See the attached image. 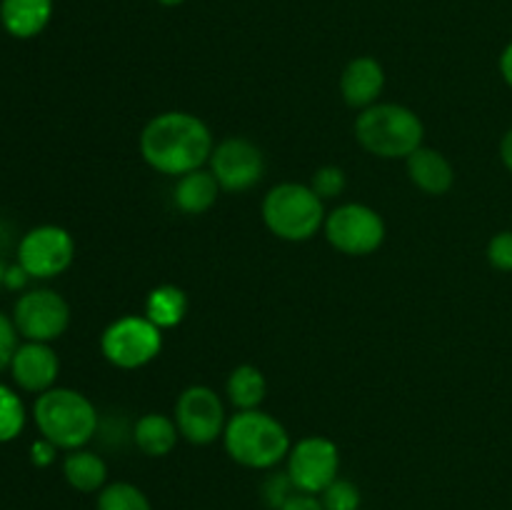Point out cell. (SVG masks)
<instances>
[{
    "label": "cell",
    "mask_w": 512,
    "mask_h": 510,
    "mask_svg": "<svg viewBox=\"0 0 512 510\" xmlns=\"http://www.w3.org/2000/svg\"><path fill=\"white\" fill-rule=\"evenodd\" d=\"M138 148L150 168L180 178L208 165L215 140L203 118L185 110H165L145 123Z\"/></svg>",
    "instance_id": "1"
},
{
    "label": "cell",
    "mask_w": 512,
    "mask_h": 510,
    "mask_svg": "<svg viewBox=\"0 0 512 510\" xmlns=\"http://www.w3.org/2000/svg\"><path fill=\"white\" fill-rule=\"evenodd\" d=\"M230 460L250 470H273L290 453V435L278 418L265 410H235L223 433Z\"/></svg>",
    "instance_id": "2"
},
{
    "label": "cell",
    "mask_w": 512,
    "mask_h": 510,
    "mask_svg": "<svg viewBox=\"0 0 512 510\" xmlns=\"http://www.w3.org/2000/svg\"><path fill=\"white\" fill-rule=\"evenodd\" d=\"M423 138V120L408 105L375 103L355 118V140L375 158L405 160L423 145Z\"/></svg>",
    "instance_id": "3"
},
{
    "label": "cell",
    "mask_w": 512,
    "mask_h": 510,
    "mask_svg": "<svg viewBox=\"0 0 512 510\" xmlns=\"http://www.w3.org/2000/svg\"><path fill=\"white\" fill-rule=\"evenodd\" d=\"M33 420L40 438L58 450H78L98 433V410L73 388H50L35 398Z\"/></svg>",
    "instance_id": "4"
},
{
    "label": "cell",
    "mask_w": 512,
    "mask_h": 510,
    "mask_svg": "<svg viewBox=\"0 0 512 510\" xmlns=\"http://www.w3.org/2000/svg\"><path fill=\"white\" fill-rule=\"evenodd\" d=\"M325 203L303 183H278L263 198V223L275 238L305 243L325 225Z\"/></svg>",
    "instance_id": "5"
},
{
    "label": "cell",
    "mask_w": 512,
    "mask_h": 510,
    "mask_svg": "<svg viewBox=\"0 0 512 510\" xmlns=\"http://www.w3.org/2000/svg\"><path fill=\"white\" fill-rule=\"evenodd\" d=\"M163 350V330L145 315H120L100 335V353L120 370H138Z\"/></svg>",
    "instance_id": "6"
},
{
    "label": "cell",
    "mask_w": 512,
    "mask_h": 510,
    "mask_svg": "<svg viewBox=\"0 0 512 510\" xmlns=\"http://www.w3.org/2000/svg\"><path fill=\"white\" fill-rule=\"evenodd\" d=\"M323 233L338 253L363 258L385 243V220L365 203H343L325 215Z\"/></svg>",
    "instance_id": "7"
},
{
    "label": "cell",
    "mask_w": 512,
    "mask_h": 510,
    "mask_svg": "<svg viewBox=\"0 0 512 510\" xmlns=\"http://www.w3.org/2000/svg\"><path fill=\"white\" fill-rule=\"evenodd\" d=\"M285 473L293 480L295 490L320 495L333 480L340 478V450L325 435H305L290 445L285 458Z\"/></svg>",
    "instance_id": "8"
},
{
    "label": "cell",
    "mask_w": 512,
    "mask_h": 510,
    "mask_svg": "<svg viewBox=\"0 0 512 510\" xmlns=\"http://www.w3.org/2000/svg\"><path fill=\"white\" fill-rule=\"evenodd\" d=\"M175 425L180 430V438L190 445H210L223 438L228 415L225 403L213 388L208 385H190L175 400L173 410Z\"/></svg>",
    "instance_id": "9"
},
{
    "label": "cell",
    "mask_w": 512,
    "mask_h": 510,
    "mask_svg": "<svg viewBox=\"0 0 512 510\" xmlns=\"http://www.w3.org/2000/svg\"><path fill=\"white\" fill-rule=\"evenodd\" d=\"M208 170L225 193H245L255 188L265 175V155L253 140L230 135L215 143Z\"/></svg>",
    "instance_id": "10"
},
{
    "label": "cell",
    "mask_w": 512,
    "mask_h": 510,
    "mask_svg": "<svg viewBox=\"0 0 512 510\" xmlns=\"http://www.w3.org/2000/svg\"><path fill=\"white\" fill-rule=\"evenodd\" d=\"M13 323L18 335L35 343H53L68 330L70 305L50 288H35L20 295L13 308Z\"/></svg>",
    "instance_id": "11"
},
{
    "label": "cell",
    "mask_w": 512,
    "mask_h": 510,
    "mask_svg": "<svg viewBox=\"0 0 512 510\" xmlns=\"http://www.w3.org/2000/svg\"><path fill=\"white\" fill-rule=\"evenodd\" d=\"M75 258V240L60 225H38L28 230L18 245V263L30 278L50 280L70 268Z\"/></svg>",
    "instance_id": "12"
},
{
    "label": "cell",
    "mask_w": 512,
    "mask_h": 510,
    "mask_svg": "<svg viewBox=\"0 0 512 510\" xmlns=\"http://www.w3.org/2000/svg\"><path fill=\"white\" fill-rule=\"evenodd\" d=\"M60 373V360L50 343H35V340H25L18 345L13 360H10V375H13L15 385L23 388L25 393H45V390L55 388V380Z\"/></svg>",
    "instance_id": "13"
},
{
    "label": "cell",
    "mask_w": 512,
    "mask_h": 510,
    "mask_svg": "<svg viewBox=\"0 0 512 510\" xmlns=\"http://www.w3.org/2000/svg\"><path fill=\"white\" fill-rule=\"evenodd\" d=\"M385 88V70L370 55H358L350 60L340 75V95L355 110H365L380 103V93Z\"/></svg>",
    "instance_id": "14"
},
{
    "label": "cell",
    "mask_w": 512,
    "mask_h": 510,
    "mask_svg": "<svg viewBox=\"0 0 512 510\" xmlns=\"http://www.w3.org/2000/svg\"><path fill=\"white\" fill-rule=\"evenodd\" d=\"M410 183L425 195H445L455 183V168L440 150L420 145L413 155L405 158Z\"/></svg>",
    "instance_id": "15"
},
{
    "label": "cell",
    "mask_w": 512,
    "mask_h": 510,
    "mask_svg": "<svg viewBox=\"0 0 512 510\" xmlns=\"http://www.w3.org/2000/svg\"><path fill=\"white\" fill-rule=\"evenodd\" d=\"M50 18L53 0H0V23L13 38H35L48 28Z\"/></svg>",
    "instance_id": "16"
},
{
    "label": "cell",
    "mask_w": 512,
    "mask_h": 510,
    "mask_svg": "<svg viewBox=\"0 0 512 510\" xmlns=\"http://www.w3.org/2000/svg\"><path fill=\"white\" fill-rule=\"evenodd\" d=\"M180 438V430L175 425L173 415L165 413H145L133 425V443L148 458H165L175 450Z\"/></svg>",
    "instance_id": "17"
},
{
    "label": "cell",
    "mask_w": 512,
    "mask_h": 510,
    "mask_svg": "<svg viewBox=\"0 0 512 510\" xmlns=\"http://www.w3.org/2000/svg\"><path fill=\"white\" fill-rule=\"evenodd\" d=\"M220 195L218 180L205 168L193 170V173L180 175L173 188V203L180 213L185 215H203L215 205Z\"/></svg>",
    "instance_id": "18"
},
{
    "label": "cell",
    "mask_w": 512,
    "mask_h": 510,
    "mask_svg": "<svg viewBox=\"0 0 512 510\" xmlns=\"http://www.w3.org/2000/svg\"><path fill=\"white\" fill-rule=\"evenodd\" d=\"M63 478L78 493H100L108 485V465L93 450H68L63 460Z\"/></svg>",
    "instance_id": "19"
},
{
    "label": "cell",
    "mask_w": 512,
    "mask_h": 510,
    "mask_svg": "<svg viewBox=\"0 0 512 510\" xmlns=\"http://www.w3.org/2000/svg\"><path fill=\"white\" fill-rule=\"evenodd\" d=\"M145 318L153 325H158L160 330H170L175 325H180L188 315V295L178 285H158L148 293L145 298Z\"/></svg>",
    "instance_id": "20"
},
{
    "label": "cell",
    "mask_w": 512,
    "mask_h": 510,
    "mask_svg": "<svg viewBox=\"0 0 512 510\" xmlns=\"http://www.w3.org/2000/svg\"><path fill=\"white\" fill-rule=\"evenodd\" d=\"M225 395L235 410H258L268 395V380H265L263 370L255 365H238L230 370Z\"/></svg>",
    "instance_id": "21"
},
{
    "label": "cell",
    "mask_w": 512,
    "mask_h": 510,
    "mask_svg": "<svg viewBox=\"0 0 512 510\" xmlns=\"http://www.w3.org/2000/svg\"><path fill=\"white\" fill-rule=\"evenodd\" d=\"M95 510H153V505L138 485L128 480H115L100 490Z\"/></svg>",
    "instance_id": "22"
},
{
    "label": "cell",
    "mask_w": 512,
    "mask_h": 510,
    "mask_svg": "<svg viewBox=\"0 0 512 510\" xmlns=\"http://www.w3.org/2000/svg\"><path fill=\"white\" fill-rule=\"evenodd\" d=\"M25 405L15 390L0 383V443H10L25 428Z\"/></svg>",
    "instance_id": "23"
},
{
    "label": "cell",
    "mask_w": 512,
    "mask_h": 510,
    "mask_svg": "<svg viewBox=\"0 0 512 510\" xmlns=\"http://www.w3.org/2000/svg\"><path fill=\"white\" fill-rule=\"evenodd\" d=\"M308 185L325 203V200H333L345 193V188H348V175H345V170L338 168V165H323V168L315 170Z\"/></svg>",
    "instance_id": "24"
},
{
    "label": "cell",
    "mask_w": 512,
    "mask_h": 510,
    "mask_svg": "<svg viewBox=\"0 0 512 510\" xmlns=\"http://www.w3.org/2000/svg\"><path fill=\"white\" fill-rule=\"evenodd\" d=\"M323 510H358L360 508V490L350 480L338 478L320 493Z\"/></svg>",
    "instance_id": "25"
},
{
    "label": "cell",
    "mask_w": 512,
    "mask_h": 510,
    "mask_svg": "<svg viewBox=\"0 0 512 510\" xmlns=\"http://www.w3.org/2000/svg\"><path fill=\"white\" fill-rule=\"evenodd\" d=\"M295 493V485L288 473H270L263 483V500L270 510H278L290 495Z\"/></svg>",
    "instance_id": "26"
},
{
    "label": "cell",
    "mask_w": 512,
    "mask_h": 510,
    "mask_svg": "<svg viewBox=\"0 0 512 510\" xmlns=\"http://www.w3.org/2000/svg\"><path fill=\"white\" fill-rule=\"evenodd\" d=\"M488 263L495 270L512 273V230H500L488 243Z\"/></svg>",
    "instance_id": "27"
},
{
    "label": "cell",
    "mask_w": 512,
    "mask_h": 510,
    "mask_svg": "<svg viewBox=\"0 0 512 510\" xmlns=\"http://www.w3.org/2000/svg\"><path fill=\"white\" fill-rule=\"evenodd\" d=\"M15 350H18V330H15L13 318L0 310V373L10 368Z\"/></svg>",
    "instance_id": "28"
},
{
    "label": "cell",
    "mask_w": 512,
    "mask_h": 510,
    "mask_svg": "<svg viewBox=\"0 0 512 510\" xmlns=\"http://www.w3.org/2000/svg\"><path fill=\"white\" fill-rule=\"evenodd\" d=\"M55 455H58V448L45 438H38L33 445H30V460H33V465H38V468H48V465H53Z\"/></svg>",
    "instance_id": "29"
},
{
    "label": "cell",
    "mask_w": 512,
    "mask_h": 510,
    "mask_svg": "<svg viewBox=\"0 0 512 510\" xmlns=\"http://www.w3.org/2000/svg\"><path fill=\"white\" fill-rule=\"evenodd\" d=\"M278 510H323V503H320V495H310V493H300L295 490Z\"/></svg>",
    "instance_id": "30"
},
{
    "label": "cell",
    "mask_w": 512,
    "mask_h": 510,
    "mask_svg": "<svg viewBox=\"0 0 512 510\" xmlns=\"http://www.w3.org/2000/svg\"><path fill=\"white\" fill-rule=\"evenodd\" d=\"M28 280H30V275H28V270L23 268V265H20V263L8 265V273H5V288H8V290H23L25 285H28Z\"/></svg>",
    "instance_id": "31"
},
{
    "label": "cell",
    "mask_w": 512,
    "mask_h": 510,
    "mask_svg": "<svg viewBox=\"0 0 512 510\" xmlns=\"http://www.w3.org/2000/svg\"><path fill=\"white\" fill-rule=\"evenodd\" d=\"M500 75H503L505 83L512 88V40L505 45L503 53H500Z\"/></svg>",
    "instance_id": "32"
},
{
    "label": "cell",
    "mask_w": 512,
    "mask_h": 510,
    "mask_svg": "<svg viewBox=\"0 0 512 510\" xmlns=\"http://www.w3.org/2000/svg\"><path fill=\"white\" fill-rule=\"evenodd\" d=\"M500 160H503L505 168L512 173V128L503 135V140H500Z\"/></svg>",
    "instance_id": "33"
},
{
    "label": "cell",
    "mask_w": 512,
    "mask_h": 510,
    "mask_svg": "<svg viewBox=\"0 0 512 510\" xmlns=\"http://www.w3.org/2000/svg\"><path fill=\"white\" fill-rule=\"evenodd\" d=\"M160 5H165V8H178V5H183L185 0H158Z\"/></svg>",
    "instance_id": "34"
},
{
    "label": "cell",
    "mask_w": 512,
    "mask_h": 510,
    "mask_svg": "<svg viewBox=\"0 0 512 510\" xmlns=\"http://www.w3.org/2000/svg\"><path fill=\"white\" fill-rule=\"evenodd\" d=\"M5 273H8V265H5V260L0 258V285H5Z\"/></svg>",
    "instance_id": "35"
}]
</instances>
